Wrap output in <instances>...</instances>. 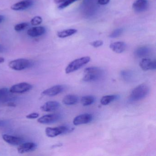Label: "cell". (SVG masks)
Here are the masks:
<instances>
[{"instance_id":"obj_1","label":"cell","mask_w":156,"mask_h":156,"mask_svg":"<svg viewBox=\"0 0 156 156\" xmlns=\"http://www.w3.org/2000/svg\"><path fill=\"white\" fill-rule=\"evenodd\" d=\"M85 75L83 80L84 82H92L98 81L103 76L104 72L97 67H90L84 70Z\"/></svg>"},{"instance_id":"obj_2","label":"cell","mask_w":156,"mask_h":156,"mask_svg":"<svg viewBox=\"0 0 156 156\" xmlns=\"http://www.w3.org/2000/svg\"><path fill=\"white\" fill-rule=\"evenodd\" d=\"M149 90V87L147 84L143 83L140 85L132 90L129 98L133 101L141 100L147 95Z\"/></svg>"},{"instance_id":"obj_3","label":"cell","mask_w":156,"mask_h":156,"mask_svg":"<svg viewBox=\"0 0 156 156\" xmlns=\"http://www.w3.org/2000/svg\"><path fill=\"white\" fill-rule=\"evenodd\" d=\"M90 60L91 58L88 56L81 57L74 60L69 63L66 68V74H69L78 70L85 65L88 63Z\"/></svg>"},{"instance_id":"obj_4","label":"cell","mask_w":156,"mask_h":156,"mask_svg":"<svg viewBox=\"0 0 156 156\" xmlns=\"http://www.w3.org/2000/svg\"><path fill=\"white\" fill-rule=\"evenodd\" d=\"M32 62L25 58H20L12 60L9 62V66L15 71H22L30 67Z\"/></svg>"},{"instance_id":"obj_5","label":"cell","mask_w":156,"mask_h":156,"mask_svg":"<svg viewBox=\"0 0 156 156\" xmlns=\"http://www.w3.org/2000/svg\"><path fill=\"white\" fill-rule=\"evenodd\" d=\"M73 129L71 128L68 126H62L56 127H47L45 129V133L46 136L49 137H55L61 134H66L71 132Z\"/></svg>"},{"instance_id":"obj_6","label":"cell","mask_w":156,"mask_h":156,"mask_svg":"<svg viewBox=\"0 0 156 156\" xmlns=\"http://www.w3.org/2000/svg\"><path fill=\"white\" fill-rule=\"evenodd\" d=\"M33 86L29 83H19L12 86L9 89L10 93L12 94H23L31 90Z\"/></svg>"},{"instance_id":"obj_7","label":"cell","mask_w":156,"mask_h":156,"mask_svg":"<svg viewBox=\"0 0 156 156\" xmlns=\"http://www.w3.org/2000/svg\"><path fill=\"white\" fill-rule=\"evenodd\" d=\"M60 119V115L58 114H53L44 115L37 119L40 124H49L57 122Z\"/></svg>"},{"instance_id":"obj_8","label":"cell","mask_w":156,"mask_h":156,"mask_svg":"<svg viewBox=\"0 0 156 156\" xmlns=\"http://www.w3.org/2000/svg\"><path fill=\"white\" fill-rule=\"evenodd\" d=\"M140 68L144 71L154 70L156 69V62L155 60L148 58H143L140 62Z\"/></svg>"},{"instance_id":"obj_9","label":"cell","mask_w":156,"mask_h":156,"mask_svg":"<svg viewBox=\"0 0 156 156\" xmlns=\"http://www.w3.org/2000/svg\"><path fill=\"white\" fill-rule=\"evenodd\" d=\"M33 4L32 0H23L13 4L11 8L14 11L24 10L30 8Z\"/></svg>"},{"instance_id":"obj_10","label":"cell","mask_w":156,"mask_h":156,"mask_svg":"<svg viewBox=\"0 0 156 156\" xmlns=\"http://www.w3.org/2000/svg\"><path fill=\"white\" fill-rule=\"evenodd\" d=\"M93 116L89 114H82L77 116L74 119L73 123L75 126H79L83 124H87L92 121Z\"/></svg>"},{"instance_id":"obj_11","label":"cell","mask_w":156,"mask_h":156,"mask_svg":"<svg viewBox=\"0 0 156 156\" xmlns=\"http://www.w3.org/2000/svg\"><path fill=\"white\" fill-rule=\"evenodd\" d=\"M64 90V86L62 85H57L45 89L42 93L44 95L47 96H54L62 93Z\"/></svg>"},{"instance_id":"obj_12","label":"cell","mask_w":156,"mask_h":156,"mask_svg":"<svg viewBox=\"0 0 156 156\" xmlns=\"http://www.w3.org/2000/svg\"><path fill=\"white\" fill-rule=\"evenodd\" d=\"M37 148V145L35 143L31 142L22 143L19 145L17 150L18 152L20 154L30 152L35 150Z\"/></svg>"},{"instance_id":"obj_13","label":"cell","mask_w":156,"mask_h":156,"mask_svg":"<svg viewBox=\"0 0 156 156\" xmlns=\"http://www.w3.org/2000/svg\"><path fill=\"white\" fill-rule=\"evenodd\" d=\"M148 7L147 0H136L132 5V9L134 11L141 12L145 11Z\"/></svg>"},{"instance_id":"obj_14","label":"cell","mask_w":156,"mask_h":156,"mask_svg":"<svg viewBox=\"0 0 156 156\" xmlns=\"http://www.w3.org/2000/svg\"><path fill=\"white\" fill-rule=\"evenodd\" d=\"M2 138L3 140L8 144L14 146H19L23 142V140L22 138L8 134L2 135Z\"/></svg>"},{"instance_id":"obj_15","label":"cell","mask_w":156,"mask_h":156,"mask_svg":"<svg viewBox=\"0 0 156 156\" xmlns=\"http://www.w3.org/2000/svg\"><path fill=\"white\" fill-rule=\"evenodd\" d=\"M46 32V29L42 26H36L30 28L27 31V34L31 37H38L43 35Z\"/></svg>"},{"instance_id":"obj_16","label":"cell","mask_w":156,"mask_h":156,"mask_svg":"<svg viewBox=\"0 0 156 156\" xmlns=\"http://www.w3.org/2000/svg\"><path fill=\"white\" fill-rule=\"evenodd\" d=\"M60 104L56 101H48L44 103L41 107V109L44 112L55 111L60 108Z\"/></svg>"},{"instance_id":"obj_17","label":"cell","mask_w":156,"mask_h":156,"mask_svg":"<svg viewBox=\"0 0 156 156\" xmlns=\"http://www.w3.org/2000/svg\"><path fill=\"white\" fill-rule=\"evenodd\" d=\"M109 47L113 51L116 53L120 54L125 51L126 45L123 42H116L110 44Z\"/></svg>"},{"instance_id":"obj_18","label":"cell","mask_w":156,"mask_h":156,"mask_svg":"<svg viewBox=\"0 0 156 156\" xmlns=\"http://www.w3.org/2000/svg\"><path fill=\"white\" fill-rule=\"evenodd\" d=\"M79 98L77 96L69 94L64 97L62 100V103L67 105H72L77 104Z\"/></svg>"},{"instance_id":"obj_19","label":"cell","mask_w":156,"mask_h":156,"mask_svg":"<svg viewBox=\"0 0 156 156\" xmlns=\"http://www.w3.org/2000/svg\"><path fill=\"white\" fill-rule=\"evenodd\" d=\"M150 49L148 47H141L137 49L135 52V54L139 57H145L148 56L150 54Z\"/></svg>"},{"instance_id":"obj_20","label":"cell","mask_w":156,"mask_h":156,"mask_svg":"<svg viewBox=\"0 0 156 156\" xmlns=\"http://www.w3.org/2000/svg\"><path fill=\"white\" fill-rule=\"evenodd\" d=\"M77 30L76 29H68L62 31L58 32L57 35L60 38H65L72 36L77 33Z\"/></svg>"},{"instance_id":"obj_21","label":"cell","mask_w":156,"mask_h":156,"mask_svg":"<svg viewBox=\"0 0 156 156\" xmlns=\"http://www.w3.org/2000/svg\"><path fill=\"white\" fill-rule=\"evenodd\" d=\"M95 100V98L93 96H85L81 98V104L84 106L90 105L94 102Z\"/></svg>"},{"instance_id":"obj_22","label":"cell","mask_w":156,"mask_h":156,"mask_svg":"<svg viewBox=\"0 0 156 156\" xmlns=\"http://www.w3.org/2000/svg\"><path fill=\"white\" fill-rule=\"evenodd\" d=\"M117 96L115 95L105 96L103 97L100 100L101 104L104 105H108L116 98Z\"/></svg>"},{"instance_id":"obj_23","label":"cell","mask_w":156,"mask_h":156,"mask_svg":"<svg viewBox=\"0 0 156 156\" xmlns=\"http://www.w3.org/2000/svg\"><path fill=\"white\" fill-rule=\"evenodd\" d=\"M121 77L125 81H129L133 78V74L130 71L125 70L120 73Z\"/></svg>"},{"instance_id":"obj_24","label":"cell","mask_w":156,"mask_h":156,"mask_svg":"<svg viewBox=\"0 0 156 156\" xmlns=\"http://www.w3.org/2000/svg\"><path fill=\"white\" fill-rule=\"evenodd\" d=\"M29 26V23H22L16 24L14 26V29L16 31L20 32L25 30V29L28 28Z\"/></svg>"},{"instance_id":"obj_25","label":"cell","mask_w":156,"mask_h":156,"mask_svg":"<svg viewBox=\"0 0 156 156\" xmlns=\"http://www.w3.org/2000/svg\"><path fill=\"white\" fill-rule=\"evenodd\" d=\"M43 19L40 16H35L31 20L30 23L33 26H38L42 23Z\"/></svg>"},{"instance_id":"obj_26","label":"cell","mask_w":156,"mask_h":156,"mask_svg":"<svg viewBox=\"0 0 156 156\" xmlns=\"http://www.w3.org/2000/svg\"><path fill=\"white\" fill-rule=\"evenodd\" d=\"M78 0H66L64 2L61 3V4L59 5V7H58V9H62L66 8L69 5L73 4L74 2H76Z\"/></svg>"},{"instance_id":"obj_27","label":"cell","mask_w":156,"mask_h":156,"mask_svg":"<svg viewBox=\"0 0 156 156\" xmlns=\"http://www.w3.org/2000/svg\"><path fill=\"white\" fill-rule=\"evenodd\" d=\"M123 32V29L122 28L116 29L114 30L109 35V37L111 38H115L120 36Z\"/></svg>"},{"instance_id":"obj_28","label":"cell","mask_w":156,"mask_h":156,"mask_svg":"<svg viewBox=\"0 0 156 156\" xmlns=\"http://www.w3.org/2000/svg\"><path fill=\"white\" fill-rule=\"evenodd\" d=\"M9 93V89L7 87L0 88V98H4L7 96Z\"/></svg>"},{"instance_id":"obj_29","label":"cell","mask_w":156,"mask_h":156,"mask_svg":"<svg viewBox=\"0 0 156 156\" xmlns=\"http://www.w3.org/2000/svg\"><path fill=\"white\" fill-rule=\"evenodd\" d=\"M104 42L102 41H96L90 43V44L95 48L100 47L103 45Z\"/></svg>"},{"instance_id":"obj_30","label":"cell","mask_w":156,"mask_h":156,"mask_svg":"<svg viewBox=\"0 0 156 156\" xmlns=\"http://www.w3.org/2000/svg\"><path fill=\"white\" fill-rule=\"evenodd\" d=\"M40 116V114L37 113H32L26 115V118L29 119H35Z\"/></svg>"},{"instance_id":"obj_31","label":"cell","mask_w":156,"mask_h":156,"mask_svg":"<svg viewBox=\"0 0 156 156\" xmlns=\"http://www.w3.org/2000/svg\"><path fill=\"white\" fill-rule=\"evenodd\" d=\"M110 0H98V2L100 5H105L108 4Z\"/></svg>"},{"instance_id":"obj_32","label":"cell","mask_w":156,"mask_h":156,"mask_svg":"<svg viewBox=\"0 0 156 156\" xmlns=\"http://www.w3.org/2000/svg\"><path fill=\"white\" fill-rule=\"evenodd\" d=\"M66 0H55V2L56 3H62L64 2Z\"/></svg>"},{"instance_id":"obj_33","label":"cell","mask_w":156,"mask_h":156,"mask_svg":"<svg viewBox=\"0 0 156 156\" xmlns=\"http://www.w3.org/2000/svg\"><path fill=\"white\" fill-rule=\"evenodd\" d=\"M4 51H5V49L4 47L1 44H0V53L3 52Z\"/></svg>"},{"instance_id":"obj_34","label":"cell","mask_w":156,"mask_h":156,"mask_svg":"<svg viewBox=\"0 0 156 156\" xmlns=\"http://www.w3.org/2000/svg\"><path fill=\"white\" fill-rule=\"evenodd\" d=\"M8 106L11 107H15L16 106V105H15V104H14L13 102H10V103L8 104Z\"/></svg>"},{"instance_id":"obj_35","label":"cell","mask_w":156,"mask_h":156,"mask_svg":"<svg viewBox=\"0 0 156 156\" xmlns=\"http://www.w3.org/2000/svg\"><path fill=\"white\" fill-rule=\"evenodd\" d=\"M5 62V59L3 57H0V64L2 63Z\"/></svg>"},{"instance_id":"obj_36","label":"cell","mask_w":156,"mask_h":156,"mask_svg":"<svg viewBox=\"0 0 156 156\" xmlns=\"http://www.w3.org/2000/svg\"><path fill=\"white\" fill-rule=\"evenodd\" d=\"M4 20V16L2 15H0V23H1Z\"/></svg>"}]
</instances>
